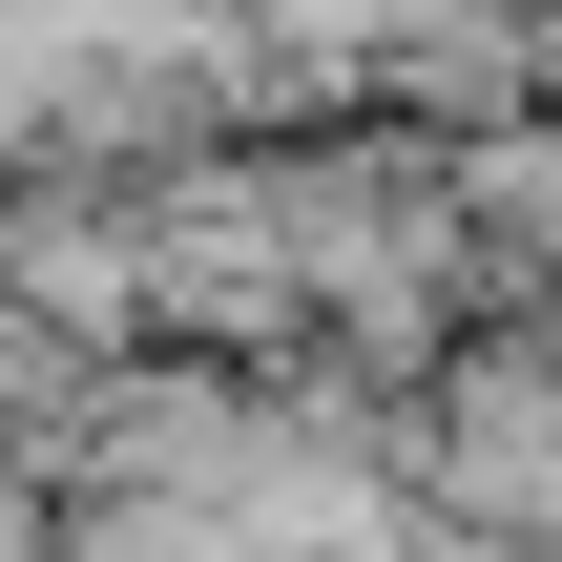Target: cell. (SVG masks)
Listing matches in <instances>:
<instances>
[{
  "label": "cell",
  "mask_w": 562,
  "mask_h": 562,
  "mask_svg": "<svg viewBox=\"0 0 562 562\" xmlns=\"http://www.w3.org/2000/svg\"><path fill=\"white\" fill-rule=\"evenodd\" d=\"M459 209H480V250L501 271H562V125H459Z\"/></svg>",
  "instance_id": "obj_1"
}]
</instances>
